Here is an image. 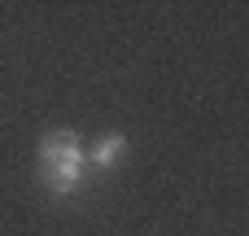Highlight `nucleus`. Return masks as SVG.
Masks as SVG:
<instances>
[{
  "mask_svg": "<svg viewBox=\"0 0 249 236\" xmlns=\"http://www.w3.org/2000/svg\"><path fill=\"white\" fill-rule=\"evenodd\" d=\"M88 175V158H70V162H39V184L53 197H70Z\"/></svg>",
  "mask_w": 249,
  "mask_h": 236,
  "instance_id": "nucleus-1",
  "label": "nucleus"
},
{
  "mask_svg": "<svg viewBox=\"0 0 249 236\" xmlns=\"http://www.w3.org/2000/svg\"><path fill=\"white\" fill-rule=\"evenodd\" d=\"M70 158H88L74 131H48L39 140V162H70Z\"/></svg>",
  "mask_w": 249,
  "mask_h": 236,
  "instance_id": "nucleus-2",
  "label": "nucleus"
},
{
  "mask_svg": "<svg viewBox=\"0 0 249 236\" xmlns=\"http://www.w3.org/2000/svg\"><path fill=\"white\" fill-rule=\"evenodd\" d=\"M123 153H127V136L109 131V136H101V140L92 145V153H88V171H114V166L123 162Z\"/></svg>",
  "mask_w": 249,
  "mask_h": 236,
  "instance_id": "nucleus-3",
  "label": "nucleus"
}]
</instances>
